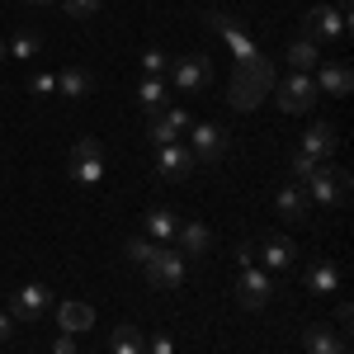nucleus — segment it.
<instances>
[{
    "label": "nucleus",
    "mask_w": 354,
    "mask_h": 354,
    "mask_svg": "<svg viewBox=\"0 0 354 354\" xmlns=\"http://www.w3.org/2000/svg\"><path fill=\"white\" fill-rule=\"evenodd\" d=\"M274 90V62L270 57H260V62H241L236 66V76H232V85H227V104L232 109H260L265 104V95Z\"/></svg>",
    "instance_id": "nucleus-1"
},
{
    "label": "nucleus",
    "mask_w": 354,
    "mask_h": 354,
    "mask_svg": "<svg viewBox=\"0 0 354 354\" xmlns=\"http://www.w3.org/2000/svg\"><path fill=\"white\" fill-rule=\"evenodd\" d=\"M345 28H350V5L335 0V5H317V10H307V19H302V38H312V43H335V38H345Z\"/></svg>",
    "instance_id": "nucleus-2"
},
{
    "label": "nucleus",
    "mask_w": 354,
    "mask_h": 354,
    "mask_svg": "<svg viewBox=\"0 0 354 354\" xmlns=\"http://www.w3.org/2000/svg\"><path fill=\"white\" fill-rule=\"evenodd\" d=\"M302 189H307V198H312V203L340 208V203L350 198V175H345L340 165H326V161H322L312 175H307V185H302Z\"/></svg>",
    "instance_id": "nucleus-3"
},
{
    "label": "nucleus",
    "mask_w": 354,
    "mask_h": 354,
    "mask_svg": "<svg viewBox=\"0 0 354 354\" xmlns=\"http://www.w3.org/2000/svg\"><path fill=\"white\" fill-rule=\"evenodd\" d=\"M274 100H279L283 113H307L322 100V90H317V81H312L307 71H288L283 81H274Z\"/></svg>",
    "instance_id": "nucleus-4"
},
{
    "label": "nucleus",
    "mask_w": 354,
    "mask_h": 354,
    "mask_svg": "<svg viewBox=\"0 0 354 354\" xmlns=\"http://www.w3.org/2000/svg\"><path fill=\"white\" fill-rule=\"evenodd\" d=\"M142 270H147V283H151V288H180L185 274H189V260H185L175 245H156V255H151Z\"/></svg>",
    "instance_id": "nucleus-5"
},
{
    "label": "nucleus",
    "mask_w": 354,
    "mask_h": 354,
    "mask_svg": "<svg viewBox=\"0 0 354 354\" xmlns=\"http://www.w3.org/2000/svg\"><path fill=\"white\" fill-rule=\"evenodd\" d=\"M208 81H213V57L189 53V57H175V62H170V85H175V90L198 95Z\"/></svg>",
    "instance_id": "nucleus-6"
},
{
    "label": "nucleus",
    "mask_w": 354,
    "mask_h": 354,
    "mask_svg": "<svg viewBox=\"0 0 354 354\" xmlns=\"http://www.w3.org/2000/svg\"><path fill=\"white\" fill-rule=\"evenodd\" d=\"M203 19H208V28H218L222 38H227V48H232V57H236V66H241V62H260V57H265L260 48H255V43H250V33H245V28L236 24L232 15H222V10H208Z\"/></svg>",
    "instance_id": "nucleus-7"
},
{
    "label": "nucleus",
    "mask_w": 354,
    "mask_h": 354,
    "mask_svg": "<svg viewBox=\"0 0 354 354\" xmlns=\"http://www.w3.org/2000/svg\"><path fill=\"white\" fill-rule=\"evenodd\" d=\"M194 128V118H189V109H180V104H165L151 123H147V137L156 142V147H170V142H180V137Z\"/></svg>",
    "instance_id": "nucleus-8"
},
{
    "label": "nucleus",
    "mask_w": 354,
    "mask_h": 354,
    "mask_svg": "<svg viewBox=\"0 0 354 354\" xmlns=\"http://www.w3.org/2000/svg\"><path fill=\"white\" fill-rule=\"evenodd\" d=\"M71 180L85 185V189L104 180V156H100V142L95 137H81L76 142V151H71Z\"/></svg>",
    "instance_id": "nucleus-9"
},
{
    "label": "nucleus",
    "mask_w": 354,
    "mask_h": 354,
    "mask_svg": "<svg viewBox=\"0 0 354 354\" xmlns=\"http://www.w3.org/2000/svg\"><path fill=\"white\" fill-rule=\"evenodd\" d=\"M274 298V279L260 265H241V279H236V302L250 307V312H260L265 302Z\"/></svg>",
    "instance_id": "nucleus-10"
},
{
    "label": "nucleus",
    "mask_w": 354,
    "mask_h": 354,
    "mask_svg": "<svg viewBox=\"0 0 354 354\" xmlns=\"http://www.w3.org/2000/svg\"><path fill=\"white\" fill-rule=\"evenodd\" d=\"M227 142H232V133L222 128V123H194L189 128V151H194V161H218L222 151H227Z\"/></svg>",
    "instance_id": "nucleus-11"
},
{
    "label": "nucleus",
    "mask_w": 354,
    "mask_h": 354,
    "mask_svg": "<svg viewBox=\"0 0 354 354\" xmlns=\"http://www.w3.org/2000/svg\"><path fill=\"white\" fill-rule=\"evenodd\" d=\"M48 307H53V288H48V283H24V288L10 298V317H15V322H38Z\"/></svg>",
    "instance_id": "nucleus-12"
},
{
    "label": "nucleus",
    "mask_w": 354,
    "mask_h": 354,
    "mask_svg": "<svg viewBox=\"0 0 354 354\" xmlns=\"http://www.w3.org/2000/svg\"><path fill=\"white\" fill-rule=\"evenodd\" d=\"M194 151L189 147H185V142H170V147H156V170H161V180H175V185H180V180H189L194 175Z\"/></svg>",
    "instance_id": "nucleus-13"
},
{
    "label": "nucleus",
    "mask_w": 354,
    "mask_h": 354,
    "mask_svg": "<svg viewBox=\"0 0 354 354\" xmlns=\"http://www.w3.org/2000/svg\"><path fill=\"white\" fill-rule=\"evenodd\" d=\"M255 260H265V270H274V274H288L293 260H298V245L288 241V236H279V232H270L265 241L255 245Z\"/></svg>",
    "instance_id": "nucleus-14"
},
{
    "label": "nucleus",
    "mask_w": 354,
    "mask_h": 354,
    "mask_svg": "<svg viewBox=\"0 0 354 354\" xmlns=\"http://www.w3.org/2000/svg\"><path fill=\"white\" fill-rule=\"evenodd\" d=\"M175 241H180V255H185V260H203V255L213 250V232H208L203 222H180Z\"/></svg>",
    "instance_id": "nucleus-15"
},
{
    "label": "nucleus",
    "mask_w": 354,
    "mask_h": 354,
    "mask_svg": "<svg viewBox=\"0 0 354 354\" xmlns=\"http://www.w3.org/2000/svg\"><path fill=\"white\" fill-rule=\"evenodd\" d=\"M302 354H350L345 335L330 326H307L302 330Z\"/></svg>",
    "instance_id": "nucleus-16"
},
{
    "label": "nucleus",
    "mask_w": 354,
    "mask_h": 354,
    "mask_svg": "<svg viewBox=\"0 0 354 354\" xmlns=\"http://www.w3.org/2000/svg\"><path fill=\"white\" fill-rule=\"evenodd\" d=\"M274 203H279V213H283L288 222H307V218H312V198H307L302 185H283Z\"/></svg>",
    "instance_id": "nucleus-17"
},
{
    "label": "nucleus",
    "mask_w": 354,
    "mask_h": 354,
    "mask_svg": "<svg viewBox=\"0 0 354 354\" xmlns=\"http://www.w3.org/2000/svg\"><path fill=\"white\" fill-rule=\"evenodd\" d=\"M307 293H317V298H326V293H340V270L330 265V260H317V265H307Z\"/></svg>",
    "instance_id": "nucleus-18"
},
{
    "label": "nucleus",
    "mask_w": 354,
    "mask_h": 354,
    "mask_svg": "<svg viewBox=\"0 0 354 354\" xmlns=\"http://www.w3.org/2000/svg\"><path fill=\"white\" fill-rule=\"evenodd\" d=\"M90 90H95V76L85 66H62V76H57V95L62 100H85Z\"/></svg>",
    "instance_id": "nucleus-19"
},
{
    "label": "nucleus",
    "mask_w": 354,
    "mask_h": 354,
    "mask_svg": "<svg viewBox=\"0 0 354 354\" xmlns=\"http://www.w3.org/2000/svg\"><path fill=\"white\" fill-rule=\"evenodd\" d=\"M335 147H340V142H335V128H330V123H312V128L302 133V147H298V151L317 156V161H326Z\"/></svg>",
    "instance_id": "nucleus-20"
},
{
    "label": "nucleus",
    "mask_w": 354,
    "mask_h": 354,
    "mask_svg": "<svg viewBox=\"0 0 354 354\" xmlns=\"http://www.w3.org/2000/svg\"><path fill=\"white\" fill-rule=\"evenodd\" d=\"M312 81H317V90H326V95H350L354 90V76H350L345 62H326L322 76H312Z\"/></svg>",
    "instance_id": "nucleus-21"
},
{
    "label": "nucleus",
    "mask_w": 354,
    "mask_h": 354,
    "mask_svg": "<svg viewBox=\"0 0 354 354\" xmlns=\"http://www.w3.org/2000/svg\"><path fill=\"white\" fill-rule=\"evenodd\" d=\"M57 322H62L66 335H81V330L95 326V312H90V302H62L57 307Z\"/></svg>",
    "instance_id": "nucleus-22"
},
{
    "label": "nucleus",
    "mask_w": 354,
    "mask_h": 354,
    "mask_svg": "<svg viewBox=\"0 0 354 354\" xmlns=\"http://www.w3.org/2000/svg\"><path fill=\"white\" fill-rule=\"evenodd\" d=\"M137 104H142V113H147V118H156V113L170 104V85H165V81H151V76H147V81L137 85Z\"/></svg>",
    "instance_id": "nucleus-23"
},
{
    "label": "nucleus",
    "mask_w": 354,
    "mask_h": 354,
    "mask_svg": "<svg viewBox=\"0 0 354 354\" xmlns=\"http://www.w3.org/2000/svg\"><path fill=\"white\" fill-rule=\"evenodd\" d=\"M283 62H288L293 71H307V76H312V66H322V53H317V43H312V38H293V43H288V53H283Z\"/></svg>",
    "instance_id": "nucleus-24"
},
{
    "label": "nucleus",
    "mask_w": 354,
    "mask_h": 354,
    "mask_svg": "<svg viewBox=\"0 0 354 354\" xmlns=\"http://www.w3.org/2000/svg\"><path fill=\"white\" fill-rule=\"evenodd\" d=\"M5 53H10V57H19V62H33V57L43 53V38H38L33 28H19V33H15V38L5 43Z\"/></svg>",
    "instance_id": "nucleus-25"
},
{
    "label": "nucleus",
    "mask_w": 354,
    "mask_h": 354,
    "mask_svg": "<svg viewBox=\"0 0 354 354\" xmlns=\"http://www.w3.org/2000/svg\"><path fill=\"white\" fill-rule=\"evenodd\" d=\"M147 232H151L156 241H175V232H180V218H175L170 208H151V213H147Z\"/></svg>",
    "instance_id": "nucleus-26"
},
{
    "label": "nucleus",
    "mask_w": 354,
    "mask_h": 354,
    "mask_svg": "<svg viewBox=\"0 0 354 354\" xmlns=\"http://www.w3.org/2000/svg\"><path fill=\"white\" fill-rule=\"evenodd\" d=\"M109 354H147V340L137 326H118L113 330V350Z\"/></svg>",
    "instance_id": "nucleus-27"
},
{
    "label": "nucleus",
    "mask_w": 354,
    "mask_h": 354,
    "mask_svg": "<svg viewBox=\"0 0 354 354\" xmlns=\"http://www.w3.org/2000/svg\"><path fill=\"white\" fill-rule=\"evenodd\" d=\"M170 62H175V57L165 53V48H147V53H142V71H147L151 81H165V76H170Z\"/></svg>",
    "instance_id": "nucleus-28"
},
{
    "label": "nucleus",
    "mask_w": 354,
    "mask_h": 354,
    "mask_svg": "<svg viewBox=\"0 0 354 354\" xmlns=\"http://www.w3.org/2000/svg\"><path fill=\"white\" fill-rule=\"evenodd\" d=\"M151 255H156V245L147 241V236H128V260H133V265H147Z\"/></svg>",
    "instance_id": "nucleus-29"
},
{
    "label": "nucleus",
    "mask_w": 354,
    "mask_h": 354,
    "mask_svg": "<svg viewBox=\"0 0 354 354\" xmlns=\"http://www.w3.org/2000/svg\"><path fill=\"white\" fill-rule=\"evenodd\" d=\"M317 165H322V161H317V156H307V151H293V156H288V170H293L298 180H307Z\"/></svg>",
    "instance_id": "nucleus-30"
},
{
    "label": "nucleus",
    "mask_w": 354,
    "mask_h": 354,
    "mask_svg": "<svg viewBox=\"0 0 354 354\" xmlns=\"http://www.w3.org/2000/svg\"><path fill=\"white\" fill-rule=\"evenodd\" d=\"M28 90H33L38 100H48V95H57V76H53V71H38V76L28 81Z\"/></svg>",
    "instance_id": "nucleus-31"
},
{
    "label": "nucleus",
    "mask_w": 354,
    "mask_h": 354,
    "mask_svg": "<svg viewBox=\"0 0 354 354\" xmlns=\"http://www.w3.org/2000/svg\"><path fill=\"white\" fill-rule=\"evenodd\" d=\"M62 10H66L71 19H90V15L100 10V0H62Z\"/></svg>",
    "instance_id": "nucleus-32"
},
{
    "label": "nucleus",
    "mask_w": 354,
    "mask_h": 354,
    "mask_svg": "<svg viewBox=\"0 0 354 354\" xmlns=\"http://www.w3.org/2000/svg\"><path fill=\"white\" fill-rule=\"evenodd\" d=\"M147 354H175V340L170 335H151L147 340Z\"/></svg>",
    "instance_id": "nucleus-33"
},
{
    "label": "nucleus",
    "mask_w": 354,
    "mask_h": 354,
    "mask_svg": "<svg viewBox=\"0 0 354 354\" xmlns=\"http://www.w3.org/2000/svg\"><path fill=\"white\" fill-rule=\"evenodd\" d=\"M53 354H76V340H71V335L62 330V335H57V340H53Z\"/></svg>",
    "instance_id": "nucleus-34"
},
{
    "label": "nucleus",
    "mask_w": 354,
    "mask_h": 354,
    "mask_svg": "<svg viewBox=\"0 0 354 354\" xmlns=\"http://www.w3.org/2000/svg\"><path fill=\"white\" fill-rule=\"evenodd\" d=\"M15 326H19V322H15V317H10V312H0V345H5V340H10V335H15Z\"/></svg>",
    "instance_id": "nucleus-35"
},
{
    "label": "nucleus",
    "mask_w": 354,
    "mask_h": 354,
    "mask_svg": "<svg viewBox=\"0 0 354 354\" xmlns=\"http://www.w3.org/2000/svg\"><path fill=\"white\" fill-rule=\"evenodd\" d=\"M236 265H255V245H241L236 250Z\"/></svg>",
    "instance_id": "nucleus-36"
},
{
    "label": "nucleus",
    "mask_w": 354,
    "mask_h": 354,
    "mask_svg": "<svg viewBox=\"0 0 354 354\" xmlns=\"http://www.w3.org/2000/svg\"><path fill=\"white\" fill-rule=\"evenodd\" d=\"M5 57H10V53H5V38H0V66H5Z\"/></svg>",
    "instance_id": "nucleus-37"
},
{
    "label": "nucleus",
    "mask_w": 354,
    "mask_h": 354,
    "mask_svg": "<svg viewBox=\"0 0 354 354\" xmlns=\"http://www.w3.org/2000/svg\"><path fill=\"white\" fill-rule=\"evenodd\" d=\"M28 5H53V0H28Z\"/></svg>",
    "instance_id": "nucleus-38"
}]
</instances>
